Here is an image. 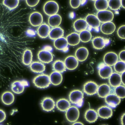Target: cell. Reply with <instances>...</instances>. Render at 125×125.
Wrapping results in <instances>:
<instances>
[{"label":"cell","instance_id":"f546056e","mask_svg":"<svg viewBox=\"0 0 125 125\" xmlns=\"http://www.w3.org/2000/svg\"><path fill=\"white\" fill-rule=\"evenodd\" d=\"M66 39L68 44L72 46L78 45L80 41L79 34L75 32L67 36Z\"/></svg>","mask_w":125,"mask_h":125},{"label":"cell","instance_id":"f35d334b","mask_svg":"<svg viewBox=\"0 0 125 125\" xmlns=\"http://www.w3.org/2000/svg\"><path fill=\"white\" fill-rule=\"evenodd\" d=\"M121 0H109L108 6L113 10H119L121 7Z\"/></svg>","mask_w":125,"mask_h":125},{"label":"cell","instance_id":"3957f363","mask_svg":"<svg viewBox=\"0 0 125 125\" xmlns=\"http://www.w3.org/2000/svg\"><path fill=\"white\" fill-rule=\"evenodd\" d=\"M59 9L58 4L54 0L48 1L43 5V11L46 14L49 16L57 14Z\"/></svg>","mask_w":125,"mask_h":125},{"label":"cell","instance_id":"8fae6325","mask_svg":"<svg viewBox=\"0 0 125 125\" xmlns=\"http://www.w3.org/2000/svg\"><path fill=\"white\" fill-rule=\"evenodd\" d=\"M41 107L44 111L50 112L55 108V102L52 98L50 97H46L43 98L41 102Z\"/></svg>","mask_w":125,"mask_h":125},{"label":"cell","instance_id":"83f0119b","mask_svg":"<svg viewBox=\"0 0 125 125\" xmlns=\"http://www.w3.org/2000/svg\"><path fill=\"white\" fill-rule=\"evenodd\" d=\"M56 106L60 111L66 112L71 107V104L68 100L64 98L58 100L56 102Z\"/></svg>","mask_w":125,"mask_h":125},{"label":"cell","instance_id":"836d02e7","mask_svg":"<svg viewBox=\"0 0 125 125\" xmlns=\"http://www.w3.org/2000/svg\"><path fill=\"white\" fill-rule=\"evenodd\" d=\"M52 67L54 71L61 73L66 71V68L64 62L60 60L55 61L52 65Z\"/></svg>","mask_w":125,"mask_h":125},{"label":"cell","instance_id":"ba28073f","mask_svg":"<svg viewBox=\"0 0 125 125\" xmlns=\"http://www.w3.org/2000/svg\"><path fill=\"white\" fill-rule=\"evenodd\" d=\"M96 16L100 22L104 23L112 21L114 14L111 11L106 10L99 11L97 13Z\"/></svg>","mask_w":125,"mask_h":125},{"label":"cell","instance_id":"74e56055","mask_svg":"<svg viewBox=\"0 0 125 125\" xmlns=\"http://www.w3.org/2000/svg\"><path fill=\"white\" fill-rule=\"evenodd\" d=\"M114 94L120 99H124L125 97V87L124 85H119L115 88Z\"/></svg>","mask_w":125,"mask_h":125},{"label":"cell","instance_id":"f907efd6","mask_svg":"<svg viewBox=\"0 0 125 125\" xmlns=\"http://www.w3.org/2000/svg\"><path fill=\"white\" fill-rule=\"evenodd\" d=\"M93 0V1H96V0Z\"/></svg>","mask_w":125,"mask_h":125},{"label":"cell","instance_id":"484cf974","mask_svg":"<svg viewBox=\"0 0 125 125\" xmlns=\"http://www.w3.org/2000/svg\"><path fill=\"white\" fill-rule=\"evenodd\" d=\"M109 84L113 87L115 88L121 84V75L117 72L113 73L109 78Z\"/></svg>","mask_w":125,"mask_h":125},{"label":"cell","instance_id":"4316f807","mask_svg":"<svg viewBox=\"0 0 125 125\" xmlns=\"http://www.w3.org/2000/svg\"><path fill=\"white\" fill-rule=\"evenodd\" d=\"M30 68L32 72L36 73H41L45 71L46 67L42 62L35 61L30 64Z\"/></svg>","mask_w":125,"mask_h":125},{"label":"cell","instance_id":"9c48e42d","mask_svg":"<svg viewBox=\"0 0 125 125\" xmlns=\"http://www.w3.org/2000/svg\"><path fill=\"white\" fill-rule=\"evenodd\" d=\"M99 74L104 79H108L113 73L111 67L104 63L100 64L98 67Z\"/></svg>","mask_w":125,"mask_h":125},{"label":"cell","instance_id":"52a82bcc","mask_svg":"<svg viewBox=\"0 0 125 125\" xmlns=\"http://www.w3.org/2000/svg\"><path fill=\"white\" fill-rule=\"evenodd\" d=\"M38 58L41 62L49 63L52 62L53 60V56L50 51L47 50H42L38 53Z\"/></svg>","mask_w":125,"mask_h":125},{"label":"cell","instance_id":"e0dca14e","mask_svg":"<svg viewBox=\"0 0 125 125\" xmlns=\"http://www.w3.org/2000/svg\"><path fill=\"white\" fill-rule=\"evenodd\" d=\"M85 20L88 25L95 29H99L101 24L96 16L93 14H88L86 16Z\"/></svg>","mask_w":125,"mask_h":125},{"label":"cell","instance_id":"d6986e66","mask_svg":"<svg viewBox=\"0 0 125 125\" xmlns=\"http://www.w3.org/2000/svg\"><path fill=\"white\" fill-rule=\"evenodd\" d=\"M100 30L104 34L109 35L112 34L115 31L116 26L113 22H106L102 24Z\"/></svg>","mask_w":125,"mask_h":125},{"label":"cell","instance_id":"f6af8a7d","mask_svg":"<svg viewBox=\"0 0 125 125\" xmlns=\"http://www.w3.org/2000/svg\"><path fill=\"white\" fill-rule=\"evenodd\" d=\"M125 50H123L120 52L119 54V58L121 61L125 62Z\"/></svg>","mask_w":125,"mask_h":125},{"label":"cell","instance_id":"f1b7e54d","mask_svg":"<svg viewBox=\"0 0 125 125\" xmlns=\"http://www.w3.org/2000/svg\"><path fill=\"white\" fill-rule=\"evenodd\" d=\"M50 78L51 83L54 86H58L61 84L63 79L62 74L55 71L51 73Z\"/></svg>","mask_w":125,"mask_h":125},{"label":"cell","instance_id":"ac0fdd59","mask_svg":"<svg viewBox=\"0 0 125 125\" xmlns=\"http://www.w3.org/2000/svg\"><path fill=\"white\" fill-rule=\"evenodd\" d=\"M89 54L88 49L85 47H81L77 49L75 53L76 58L80 62H83L87 59Z\"/></svg>","mask_w":125,"mask_h":125},{"label":"cell","instance_id":"2e32d148","mask_svg":"<svg viewBox=\"0 0 125 125\" xmlns=\"http://www.w3.org/2000/svg\"><path fill=\"white\" fill-rule=\"evenodd\" d=\"M109 41V40L101 37H96L93 40V45L95 49L98 50H102L108 44Z\"/></svg>","mask_w":125,"mask_h":125},{"label":"cell","instance_id":"603a6c76","mask_svg":"<svg viewBox=\"0 0 125 125\" xmlns=\"http://www.w3.org/2000/svg\"><path fill=\"white\" fill-rule=\"evenodd\" d=\"M97 112L93 109H89L85 111L84 118L86 121L89 123L95 122L98 119Z\"/></svg>","mask_w":125,"mask_h":125},{"label":"cell","instance_id":"d6a6232c","mask_svg":"<svg viewBox=\"0 0 125 125\" xmlns=\"http://www.w3.org/2000/svg\"><path fill=\"white\" fill-rule=\"evenodd\" d=\"M33 53L30 49L25 50L23 52L22 56V62L25 65H30L32 63L33 59Z\"/></svg>","mask_w":125,"mask_h":125},{"label":"cell","instance_id":"1f68e13d","mask_svg":"<svg viewBox=\"0 0 125 125\" xmlns=\"http://www.w3.org/2000/svg\"><path fill=\"white\" fill-rule=\"evenodd\" d=\"M62 19L61 15L56 14L51 16L48 19L49 25L51 27L54 28L59 26L62 22Z\"/></svg>","mask_w":125,"mask_h":125},{"label":"cell","instance_id":"9a60e30c","mask_svg":"<svg viewBox=\"0 0 125 125\" xmlns=\"http://www.w3.org/2000/svg\"><path fill=\"white\" fill-rule=\"evenodd\" d=\"M105 102L110 107L114 108L119 104L121 102L120 98L114 94L111 93L105 98Z\"/></svg>","mask_w":125,"mask_h":125},{"label":"cell","instance_id":"7c38bea8","mask_svg":"<svg viewBox=\"0 0 125 125\" xmlns=\"http://www.w3.org/2000/svg\"><path fill=\"white\" fill-rule=\"evenodd\" d=\"M118 55L115 52H110L106 53L104 57L105 64L109 66H112L118 61Z\"/></svg>","mask_w":125,"mask_h":125},{"label":"cell","instance_id":"5bb4252c","mask_svg":"<svg viewBox=\"0 0 125 125\" xmlns=\"http://www.w3.org/2000/svg\"><path fill=\"white\" fill-rule=\"evenodd\" d=\"M98 115L102 119H107L112 116L113 112L111 108L106 106H102L97 110Z\"/></svg>","mask_w":125,"mask_h":125},{"label":"cell","instance_id":"8d00e7d4","mask_svg":"<svg viewBox=\"0 0 125 125\" xmlns=\"http://www.w3.org/2000/svg\"><path fill=\"white\" fill-rule=\"evenodd\" d=\"M19 4V0H4L3 4L10 10L16 8Z\"/></svg>","mask_w":125,"mask_h":125},{"label":"cell","instance_id":"60d3db41","mask_svg":"<svg viewBox=\"0 0 125 125\" xmlns=\"http://www.w3.org/2000/svg\"><path fill=\"white\" fill-rule=\"evenodd\" d=\"M125 25L120 26L118 29L117 31V34L118 36L120 38L125 39Z\"/></svg>","mask_w":125,"mask_h":125},{"label":"cell","instance_id":"277c9868","mask_svg":"<svg viewBox=\"0 0 125 125\" xmlns=\"http://www.w3.org/2000/svg\"><path fill=\"white\" fill-rule=\"evenodd\" d=\"M66 112V118L69 122L74 123L79 119L80 113L77 107L74 106L70 107Z\"/></svg>","mask_w":125,"mask_h":125},{"label":"cell","instance_id":"4fadbf2b","mask_svg":"<svg viewBox=\"0 0 125 125\" xmlns=\"http://www.w3.org/2000/svg\"><path fill=\"white\" fill-rule=\"evenodd\" d=\"M64 63L66 68L69 70H73L76 69L79 65V61L75 57L69 56L65 59Z\"/></svg>","mask_w":125,"mask_h":125},{"label":"cell","instance_id":"44dd1931","mask_svg":"<svg viewBox=\"0 0 125 125\" xmlns=\"http://www.w3.org/2000/svg\"><path fill=\"white\" fill-rule=\"evenodd\" d=\"M51 30L50 27L48 24L45 23H42L38 28L37 34L41 38H46L49 36Z\"/></svg>","mask_w":125,"mask_h":125},{"label":"cell","instance_id":"b9f144b4","mask_svg":"<svg viewBox=\"0 0 125 125\" xmlns=\"http://www.w3.org/2000/svg\"><path fill=\"white\" fill-rule=\"evenodd\" d=\"M81 3V0H70V4L73 9L78 8L80 6Z\"/></svg>","mask_w":125,"mask_h":125},{"label":"cell","instance_id":"30bf717a","mask_svg":"<svg viewBox=\"0 0 125 125\" xmlns=\"http://www.w3.org/2000/svg\"><path fill=\"white\" fill-rule=\"evenodd\" d=\"M29 21L31 25L33 26H39L43 23V16L40 12H33L30 14Z\"/></svg>","mask_w":125,"mask_h":125},{"label":"cell","instance_id":"6da1fadb","mask_svg":"<svg viewBox=\"0 0 125 125\" xmlns=\"http://www.w3.org/2000/svg\"><path fill=\"white\" fill-rule=\"evenodd\" d=\"M34 85L40 89H45L48 87L51 84L50 76L46 74L38 75L33 80Z\"/></svg>","mask_w":125,"mask_h":125},{"label":"cell","instance_id":"d590c367","mask_svg":"<svg viewBox=\"0 0 125 125\" xmlns=\"http://www.w3.org/2000/svg\"><path fill=\"white\" fill-rule=\"evenodd\" d=\"M79 36L80 41L83 43H87L89 42L92 38L91 32L86 30L80 32Z\"/></svg>","mask_w":125,"mask_h":125},{"label":"cell","instance_id":"c3c4849f","mask_svg":"<svg viewBox=\"0 0 125 125\" xmlns=\"http://www.w3.org/2000/svg\"><path fill=\"white\" fill-rule=\"evenodd\" d=\"M121 6L125 9V0H121Z\"/></svg>","mask_w":125,"mask_h":125},{"label":"cell","instance_id":"5b68a950","mask_svg":"<svg viewBox=\"0 0 125 125\" xmlns=\"http://www.w3.org/2000/svg\"><path fill=\"white\" fill-rule=\"evenodd\" d=\"M29 85L28 82L26 80H18L12 83L11 89L14 93L20 94L23 92L25 87Z\"/></svg>","mask_w":125,"mask_h":125},{"label":"cell","instance_id":"7402d4cb","mask_svg":"<svg viewBox=\"0 0 125 125\" xmlns=\"http://www.w3.org/2000/svg\"><path fill=\"white\" fill-rule=\"evenodd\" d=\"M111 91L110 86L106 83H103L98 87L97 93L100 97L105 98L111 93Z\"/></svg>","mask_w":125,"mask_h":125},{"label":"cell","instance_id":"e575fe53","mask_svg":"<svg viewBox=\"0 0 125 125\" xmlns=\"http://www.w3.org/2000/svg\"><path fill=\"white\" fill-rule=\"evenodd\" d=\"M94 6L98 11L106 10L108 8V2L107 0H96Z\"/></svg>","mask_w":125,"mask_h":125},{"label":"cell","instance_id":"7bdbcfd3","mask_svg":"<svg viewBox=\"0 0 125 125\" xmlns=\"http://www.w3.org/2000/svg\"><path fill=\"white\" fill-rule=\"evenodd\" d=\"M27 4L30 7H34L39 4L40 0H26Z\"/></svg>","mask_w":125,"mask_h":125},{"label":"cell","instance_id":"cb8c5ba5","mask_svg":"<svg viewBox=\"0 0 125 125\" xmlns=\"http://www.w3.org/2000/svg\"><path fill=\"white\" fill-rule=\"evenodd\" d=\"M64 34V30L61 27L58 26L51 30L49 36L51 40H55L63 37Z\"/></svg>","mask_w":125,"mask_h":125},{"label":"cell","instance_id":"681fc988","mask_svg":"<svg viewBox=\"0 0 125 125\" xmlns=\"http://www.w3.org/2000/svg\"><path fill=\"white\" fill-rule=\"evenodd\" d=\"M83 125V124L82 123L80 122H75L73 124V125Z\"/></svg>","mask_w":125,"mask_h":125},{"label":"cell","instance_id":"ee69618b","mask_svg":"<svg viewBox=\"0 0 125 125\" xmlns=\"http://www.w3.org/2000/svg\"><path fill=\"white\" fill-rule=\"evenodd\" d=\"M6 113L3 110L0 109V123L3 122L6 118Z\"/></svg>","mask_w":125,"mask_h":125},{"label":"cell","instance_id":"7a4b0ae2","mask_svg":"<svg viewBox=\"0 0 125 125\" xmlns=\"http://www.w3.org/2000/svg\"><path fill=\"white\" fill-rule=\"evenodd\" d=\"M83 94L80 90H72L69 95V99L70 102L78 107H81L83 105Z\"/></svg>","mask_w":125,"mask_h":125},{"label":"cell","instance_id":"7dc6e473","mask_svg":"<svg viewBox=\"0 0 125 125\" xmlns=\"http://www.w3.org/2000/svg\"><path fill=\"white\" fill-rule=\"evenodd\" d=\"M125 113H124L123 115H122V116L121 117V123L122 125H125Z\"/></svg>","mask_w":125,"mask_h":125},{"label":"cell","instance_id":"d4e9b609","mask_svg":"<svg viewBox=\"0 0 125 125\" xmlns=\"http://www.w3.org/2000/svg\"><path fill=\"white\" fill-rule=\"evenodd\" d=\"M73 26L76 31L81 32L87 28L88 24L85 20L79 19L75 21L73 23Z\"/></svg>","mask_w":125,"mask_h":125},{"label":"cell","instance_id":"ab89813d","mask_svg":"<svg viewBox=\"0 0 125 125\" xmlns=\"http://www.w3.org/2000/svg\"><path fill=\"white\" fill-rule=\"evenodd\" d=\"M114 65L115 71L117 73H122L125 72V62L122 61H118Z\"/></svg>","mask_w":125,"mask_h":125},{"label":"cell","instance_id":"8992f818","mask_svg":"<svg viewBox=\"0 0 125 125\" xmlns=\"http://www.w3.org/2000/svg\"><path fill=\"white\" fill-rule=\"evenodd\" d=\"M98 85L93 81H90L86 82L83 86V91L88 95H94L97 93Z\"/></svg>","mask_w":125,"mask_h":125},{"label":"cell","instance_id":"ffe728a7","mask_svg":"<svg viewBox=\"0 0 125 125\" xmlns=\"http://www.w3.org/2000/svg\"><path fill=\"white\" fill-rule=\"evenodd\" d=\"M53 44L57 50L64 51L68 50V43L66 39L63 37L55 40Z\"/></svg>","mask_w":125,"mask_h":125},{"label":"cell","instance_id":"4dcf8cb0","mask_svg":"<svg viewBox=\"0 0 125 125\" xmlns=\"http://www.w3.org/2000/svg\"><path fill=\"white\" fill-rule=\"evenodd\" d=\"M2 102L6 105H9L12 104L14 100V95L10 91H6L2 94L1 96Z\"/></svg>","mask_w":125,"mask_h":125},{"label":"cell","instance_id":"bcb514c9","mask_svg":"<svg viewBox=\"0 0 125 125\" xmlns=\"http://www.w3.org/2000/svg\"><path fill=\"white\" fill-rule=\"evenodd\" d=\"M125 72L122 73L121 75V82L124 85H125Z\"/></svg>","mask_w":125,"mask_h":125},{"label":"cell","instance_id":"816d5d0a","mask_svg":"<svg viewBox=\"0 0 125 125\" xmlns=\"http://www.w3.org/2000/svg\"></svg>","mask_w":125,"mask_h":125}]
</instances>
